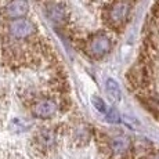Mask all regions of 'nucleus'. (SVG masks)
I'll return each mask as SVG.
<instances>
[{
  "mask_svg": "<svg viewBox=\"0 0 159 159\" xmlns=\"http://www.w3.org/2000/svg\"><path fill=\"white\" fill-rule=\"evenodd\" d=\"M32 115L38 119H51L60 111V102L53 96L38 97L33 104H30Z\"/></svg>",
  "mask_w": 159,
  "mask_h": 159,
  "instance_id": "obj_4",
  "label": "nucleus"
},
{
  "mask_svg": "<svg viewBox=\"0 0 159 159\" xmlns=\"http://www.w3.org/2000/svg\"><path fill=\"white\" fill-rule=\"evenodd\" d=\"M151 15H152V18H154V21L159 20V0H157V2L154 3V6H152Z\"/></svg>",
  "mask_w": 159,
  "mask_h": 159,
  "instance_id": "obj_13",
  "label": "nucleus"
},
{
  "mask_svg": "<svg viewBox=\"0 0 159 159\" xmlns=\"http://www.w3.org/2000/svg\"><path fill=\"white\" fill-rule=\"evenodd\" d=\"M60 140V133L56 129L51 127H43L36 131L35 137H33V147L38 152H48L53 148H56Z\"/></svg>",
  "mask_w": 159,
  "mask_h": 159,
  "instance_id": "obj_5",
  "label": "nucleus"
},
{
  "mask_svg": "<svg viewBox=\"0 0 159 159\" xmlns=\"http://www.w3.org/2000/svg\"><path fill=\"white\" fill-rule=\"evenodd\" d=\"M154 159H159V155H157V157H155Z\"/></svg>",
  "mask_w": 159,
  "mask_h": 159,
  "instance_id": "obj_14",
  "label": "nucleus"
},
{
  "mask_svg": "<svg viewBox=\"0 0 159 159\" xmlns=\"http://www.w3.org/2000/svg\"><path fill=\"white\" fill-rule=\"evenodd\" d=\"M29 13V3L26 0H10L3 8V18L6 21H15L26 18Z\"/></svg>",
  "mask_w": 159,
  "mask_h": 159,
  "instance_id": "obj_6",
  "label": "nucleus"
},
{
  "mask_svg": "<svg viewBox=\"0 0 159 159\" xmlns=\"http://www.w3.org/2000/svg\"><path fill=\"white\" fill-rule=\"evenodd\" d=\"M131 6V0H111L104 10L105 24L112 30H120L130 18Z\"/></svg>",
  "mask_w": 159,
  "mask_h": 159,
  "instance_id": "obj_2",
  "label": "nucleus"
},
{
  "mask_svg": "<svg viewBox=\"0 0 159 159\" xmlns=\"http://www.w3.org/2000/svg\"><path fill=\"white\" fill-rule=\"evenodd\" d=\"M72 136H73V140H75L78 144H80V145L87 144L89 139H90V133H89V130L84 126L75 127V129H73Z\"/></svg>",
  "mask_w": 159,
  "mask_h": 159,
  "instance_id": "obj_10",
  "label": "nucleus"
},
{
  "mask_svg": "<svg viewBox=\"0 0 159 159\" xmlns=\"http://www.w3.org/2000/svg\"><path fill=\"white\" fill-rule=\"evenodd\" d=\"M2 48L6 61L13 66H30L42 50V38L29 18L6 21L2 28Z\"/></svg>",
  "mask_w": 159,
  "mask_h": 159,
  "instance_id": "obj_1",
  "label": "nucleus"
},
{
  "mask_svg": "<svg viewBox=\"0 0 159 159\" xmlns=\"http://www.w3.org/2000/svg\"><path fill=\"white\" fill-rule=\"evenodd\" d=\"M107 148L115 157H126L131 151V140L125 134H118L107 141Z\"/></svg>",
  "mask_w": 159,
  "mask_h": 159,
  "instance_id": "obj_7",
  "label": "nucleus"
},
{
  "mask_svg": "<svg viewBox=\"0 0 159 159\" xmlns=\"http://www.w3.org/2000/svg\"><path fill=\"white\" fill-rule=\"evenodd\" d=\"M91 102H93L94 108H96L98 112H101V114H107V105H105V102L100 98V97H93V98H91Z\"/></svg>",
  "mask_w": 159,
  "mask_h": 159,
  "instance_id": "obj_12",
  "label": "nucleus"
},
{
  "mask_svg": "<svg viewBox=\"0 0 159 159\" xmlns=\"http://www.w3.org/2000/svg\"><path fill=\"white\" fill-rule=\"evenodd\" d=\"M107 93H108L109 98L112 101H115V102L120 101V97H122L120 87H119V84L116 83L114 79H108L107 80Z\"/></svg>",
  "mask_w": 159,
  "mask_h": 159,
  "instance_id": "obj_9",
  "label": "nucleus"
},
{
  "mask_svg": "<svg viewBox=\"0 0 159 159\" xmlns=\"http://www.w3.org/2000/svg\"><path fill=\"white\" fill-rule=\"evenodd\" d=\"M112 48V39L107 32L93 33L86 42V54L94 60L105 57Z\"/></svg>",
  "mask_w": 159,
  "mask_h": 159,
  "instance_id": "obj_3",
  "label": "nucleus"
},
{
  "mask_svg": "<svg viewBox=\"0 0 159 159\" xmlns=\"http://www.w3.org/2000/svg\"><path fill=\"white\" fill-rule=\"evenodd\" d=\"M105 116L109 123H119V122H120V115L118 114V111H116L115 108H109L108 111H107Z\"/></svg>",
  "mask_w": 159,
  "mask_h": 159,
  "instance_id": "obj_11",
  "label": "nucleus"
},
{
  "mask_svg": "<svg viewBox=\"0 0 159 159\" xmlns=\"http://www.w3.org/2000/svg\"><path fill=\"white\" fill-rule=\"evenodd\" d=\"M46 13H47V17L54 22H62L65 18V8L60 3H50L46 8Z\"/></svg>",
  "mask_w": 159,
  "mask_h": 159,
  "instance_id": "obj_8",
  "label": "nucleus"
}]
</instances>
